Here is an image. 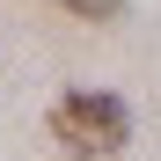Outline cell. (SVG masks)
<instances>
[{"label":"cell","instance_id":"cell-1","mask_svg":"<svg viewBox=\"0 0 161 161\" xmlns=\"http://www.w3.org/2000/svg\"><path fill=\"white\" fill-rule=\"evenodd\" d=\"M51 139L66 154H117L132 139V103L110 88H73L51 103Z\"/></svg>","mask_w":161,"mask_h":161},{"label":"cell","instance_id":"cell-2","mask_svg":"<svg viewBox=\"0 0 161 161\" xmlns=\"http://www.w3.org/2000/svg\"><path fill=\"white\" fill-rule=\"evenodd\" d=\"M51 8H66L80 22H125V0H51Z\"/></svg>","mask_w":161,"mask_h":161}]
</instances>
